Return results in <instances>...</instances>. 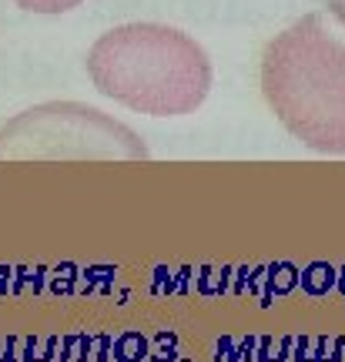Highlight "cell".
<instances>
[{"instance_id": "6da1fadb", "label": "cell", "mask_w": 345, "mask_h": 362, "mask_svg": "<svg viewBox=\"0 0 345 362\" xmlns=\"http://www.w3.org/2000/svg\"><path fill=\"white\" fill-rule=\"evenodd\" d=\"M262 94L285 128L322 155H345V40L308 13L265 44Z\"/></svg>"}, {"instance_id": "7a4b0ae2", "label": "cell", "mask_w": 345, "mask_h": 362, "mask_svg": "<svg viewBox=\"0 0 345 362\" xmlns=\"http://www.w3.org/2000/svg\"><path fill=\"white\" fill-rule=\"evenodd\" d=\"M88 74L104 98L154 117L192 115L211 90V61L165 24H124L94 40Z\"/></svg>"}, {"instance_id": "3957f363", "label": "cell", "mask_w": 345, "mask_h": 362, "mask_svg": "<svg viewBox=\"0 0 345 362\" xmlns=\"http://www.w3.org/2000/svg\"><path fill=\"white\" fill-rule=\"evenodd\" d=\"M0 158H148V148L121 121L98 107L54 101L17 115L0 128Z\"/></svg>"}, {"instance_id": "277c9868", "label": "cell", "mask_w": 345, "mask_h": 362, "mask_svg": "<svg viewBox=\"0 0 345 362\" xmlns=\"http://www.w3.org/2000/svg\"><path fill=\"white\" fill-rule=\"evenodd\" d=\"M13 4L30 13H64L74 11L77 4H84V0H13Z\"/></svg>"}, {"instance_id": "5b68a950", "label": "cell", "mask_w": 345, "mask_h": 362, "mask_svg": "<svg viewBox=\"0 0 345 362\" xmlns=\"http://www.w3.org/2000/svg\"><path fill=\"white\" fill-rule=\"evenodd\" d=\"M329 11L335 13L339 24H345V0H329Z\"/></svg>"}]
</instances>
